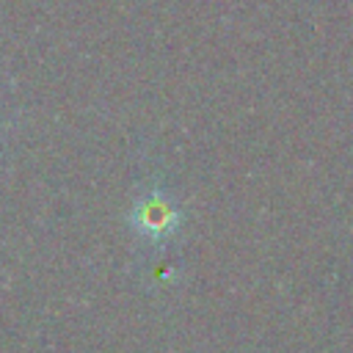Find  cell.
<instances>
[{
    "label": "cell",
    "instance_id": "6da1fadb",
    "mask_svg": "<svg viewBox=\"0 0 353 353\" xmlns=\"http://www.w3.org/2000/svg\"><path fill=\"white\" fill-rule=\"evenodd\" d=\"M176 223H179V221H176V212H174L171 204L163 201V199L146 201V204H141L138 212H135V226H138L141 232H146L149 237H163V234H168Z\"/></svg>",
    "mask_w": 353,
    "mask_h": 353
}]
</instances>
